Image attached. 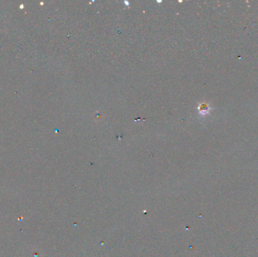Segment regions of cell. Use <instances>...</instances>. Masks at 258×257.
I'll return each mask as SVG.
<instances>
[{
	"mask_svg": "<svg viewBox=\"0 0 258 257\" xmlns=\"http://www.w3.org/2000/svg\"><path fill=\"white\" fill-rule=\"evenodd\" d=\"M199 112H200L201 114L205 115V114H206V113L208 112L209 107H208V106L207 104H202L199 106Z\"/></svg>",
	"mask_w": 258,
	"mask_h": 257,
	"instance_id": "1",
	"label": "cell"
}]
</instances>
